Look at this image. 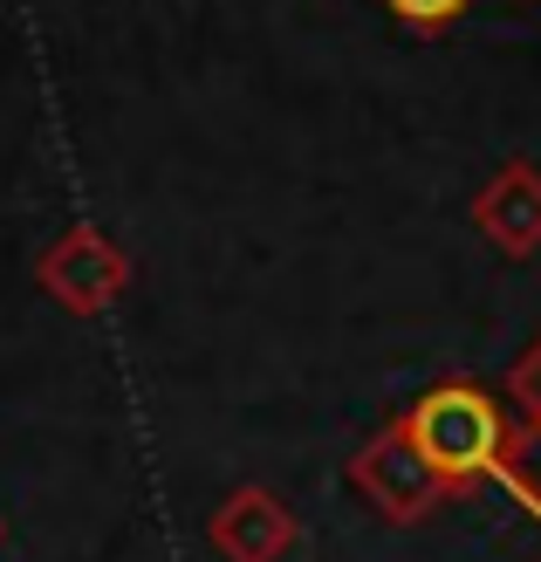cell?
<instances>
[{
	"label": "cell",
	"mask_w": 541,
	"mask_h": 562,
	"mask_svg": "<svg viewBox=\"0 0 541 562\" xmlns=\"http://www.w3.org/2000/svg\"><path fill=\"white\" fill-rule=\"evenodd\" d=\"M412 432V446L425 453V467L446 481V494H473L480 481H500V460H507V418L500 398L473 378H446L432 384L425 398L397 418Z\"/></svg>",
	"instance_id": "cell-1"
},
{
	"label": "cell",
	"mask_w": 541,
	"mask_h": 562,
	"mask_svg": "<svg viewBox=\"0 0 541 562\" xmlns=\"http://www.w3.org/2000/svg\"><path fill=\"white\" fill-rule=\"evenodd\" d=\"M350 487L377 508L384 521H425L446 501V481L432 467H425V453L412 446L405 426H384L377 439H363L357 446V460H350Z\"/></svg>",
	"instance_id": "cell-2"
},
{
	"label": "cell",
	"mask_w": 541,
	"mask_h": 562,
	"mask_svg": "<svg viewBox=\"0 0 541 562\" xmlns=\"http://www.w3.org/2000/svg\"><path fill=\"white\" fill-rule=\"evenodd\" d=\"M35 281H42L48 302L69 308V316H103V308L131 289V255L97 227H69L35 261Z\"/></svg>",
	"instance_id": "cell-3"
},
{
	"label": "cell",
	"mask_w": 541,
	"mask_h": 562,
	"mask_svg": "<svg viewBox=\"0 0 541 562\" xmlns=\"http://www.w3.org/2000/svg\"><path fill=\"white\" fill-rule=\"evenodd\" d=\"M206 536H213V555L219 562H281V555L295 549L302 521H295V508L281 494H268V487H234L213 508Z\"/></svg>",
	"instance_id": "cell-4"
},
{
	"label": "cell",
	"mask_w": 541,
	"mask_h": 562,
	"mask_svg": "<svg viewBox=\"0 0 541 562\" xmlns=\"http://www.w3.org/2000/svg\"><path fill=\"white\" fill-rule=\"evenodd\" d=\"M473 227L487 234L500 255H515L528 261L534 247H541V179L528 172V165H507V172L480 192V206H473Z\"/></svg>",
	"instance_id": "cell-5"
},
{
	"label": "cell",
	"mask_w": 541,
	"mask_h": 562,
	"mask_svg": "<svg viewBox=\"0 0 541 562\" xmlns=\"http://www.w3.org/2000/svg\"><path fill=\"white\" fill-rule=\"evenodd\" d=\"M500 481H507V487H521L528 501H541V426H521L515 439H507Z\"/></svg>",
	"instance_id": "cell-6"
},
{
	"label": "cell",
	"mask_w": 541,
	"mask_h": 562,
	"mask_svg": "<svg viewBox=\"0 0 541 562\" xmlns=\"http://www.w3.org/2000/svg\"><path fill=\"white\" fill-rule=\"evenodd\" d=\"M384 8L405 21L412 35H439V27H452V21L473 8V0H384Z\"/></svg>",
	"instance_id": "cell-7"
},
{
	"label": "cell",
	"mask_w": 541,
	"mask_h": 562,
	"mask_svg": "<svg viewBox=\"0 0 541 562\" xmlns=\"http://www.w3.org/2000/svg\"><path fill=\"white\" fill-rule=\"evenodd\" d=\"M507 391H515V405H521V418L528 426H541V344L507 371Z\"/></svg>",
	"instance_id": "cell-8"
}]
</instances>
